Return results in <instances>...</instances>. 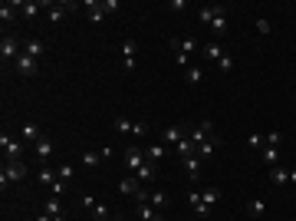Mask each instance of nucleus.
Masks as SVG:
<instances>
[{
    "mask_svg": "<svg viewBox=\"0 0 296 221\" xmlns=\"http://www.w3.org/2000/svg\"><path fill=\"white\" fill-rule=\"evenodd\" d=\"M20 178H26L24 158H16V162H7V158H4V168H0V185L7 188L10 182H20Z\"/></svg>",
    "mask_w": 296,
    "mask_h": 221,
    "instance_id": "1",
    "label": "nucleus"
},
{
    "mask_svg": "<svg viewBox=\"0 0 296 221\" xmlns=\"http://www.w3.org/2000/svg\"><path fill=\"white\" fill-rule=\"evenodd\" d=\"M0 149H4L7 162H16V158H24V139H14V135L0 132Z\"/></svg>",
    "mask_w": 296,
    "mask_h": 221,
    "instance_id": "2",
    "label": "nucleus"
},
{
    "mask_svg": "<svg viewBox=\"0 0 296 221\" xmlns=\"http://www.w3.org/2000/svg\"><path fill=\"white\" fill-rule=\"evenodd\" d=\"M20 53H24V43L16 37H10V33H4V40H0V56H4V63H16Z\"/></svg>",
    "mask_w": 296,
    "mask_h": 221,
    "instance_id": "3",
    "label": "nucleus"
},
{
    "mask_svg": "<svg viewBox=\"0 0 296 221\" xmlns=\"http://www.w3.org/2000/svg\"><path fill=\"white\" fill-rule=\"evenodd\" d=\"M14 70L20 73L24 79H30V76H36V70H40V63L33 60V56H26V53H20L16 56V63H14Z\"/></svg>",
    "mask_w": 296,
    "mask_h": 221,
    "instance_id": "4",
    "label": "nucleus"
},
{
    "mask_svg": "<svg viewBox=\"0 0 296 221\" xmlns=\"http://www.w3.org/2000/svg\"><path fill=\"white\" fill-rule=\"evenodd\" d=\"M33 152H36V162H40V165H46L50 158H53V139H46V135H43V139L33 145Z\"/></svg>",
    "mask_w": 296,
    "mask_h": 221,
    "instance_id": "5",
    "label": "nucleus"
},
{
    "mask_svg": "<svg viewBox=\"0 0 296 221\" xmlns=\"http://www.w3.org/2000/svg\"><path fill=\"white\" fill-rule=\"evenodd\" d=\"M145 162H148V158H145V152H142V149H135V145H128V149H125V165L132 168V172H138Z\"/></svg>",
    "mask_w": 296,
    "mask_h": 221,
    "instance_id": "6",
    "label": "nucleus"
},
{
    "mask_svg": "<svg viewBox=\"0 0 296 221\" xmlns=\"http://www.w3.org/2000/svg\"><path fill=\"white\" fill-rule=\"evenodd\" d=\"M227 17H230V10H227V7H218L214 24H210V33H214V37H224V33H227Z\"/></svg>",
    "mask_w": 296,
    "mask_h": 221,
    "instance_id": "7",
    "label": "nucleus"
},
{
    "mask_svg": "<svg viewBox=\"0 0 296 221\" xmlns=\"http://www.w3.org/2000/svg\"><path fill=\"white\" fill-rule=\"evenodd\" d=\"M24 53H26V56H33V60H36V63H40V60L46 56V43H43V40H36V37H33V40H26V43H24Z\"/></svg>",
    "mask_w": 296,
    "mask_h": 221,
    "instance_id": "8",
    "label": "nucleus"
},
{
    "mask_svg": "<svg viewBox=\"0 0 296 221\" xmlns=\"http://www.w3.org/2000/svg\"><path fill=\"white\" fill-rule=\"evenodd\" d=\"M135 50H138V47H135V40H125V43H122V70H128V73L135 70Z\"/></svg>",
    "mask_w": 296,
    "mask_h": 221,
    "instance_id": "9",
    "label": "nucleus"
},
{
    "mask_svg": "<svg viewBox=\"0 0 296 221\" xmlns=\"http://www.w3.org/2000/svg\"><path fill=\"white\" fill-rule=\"evenodd\" d=\"M188 135H191V142H194V145H201V142H208L210 135H214V129H210V122H208V119H204L201 126H194V129H191V132H188Z\"/></svg>",
    "mask_w": 296,
    "mask_h": 221,
    "instance_id": "10",
    "label": "nucleus"
},
{
    "mask_svg": "<svg viewBox=\"0 0 296 221\" xmlns=\"http://www.w3.org/2000/svg\"><path fill=\"white\" fill-rule=\"evenodd\" d=\"M20 139H24V142H33V145H36L40 139H43V132H40L36 122H24V126H20Z\"/></svg>",
    "mask_w": 296,
    "mask_h": 221,
    "instance_id": "11",
    "label": "nucleus"
},
{
    "mask_svg": "<svg viewBox=\"0 0 296 221\" xmlns=\"http://www.w3.org/2000/svg\"><path fill=\"white\" fill-rule=\"evenodd\" d=\"M172 47H174V53H181V56H191L198 50V40L194 37H184V40H172Z\"/></svg>",
    "mask_w": 296,
    "mask_h": 221,
    "instance_id": "12",
    "label": "nucleus"
},
{
    "mask_svg": "<svg viewBox=\"0 0 296 221\" xmlns=\"http://www.w3.org/2000/svg\"><path fill=\"white\" fill-rule=\"evenodd\" d=\"M214 149H220V135H210L208 142H201V145H198V152H194V155L204 162L208 155H214Z\"/></svg>",
    "mask_w": 296,
    "mask_h": 221,
    "instance_id": "13",
    "label": "nucleus"
},
{
    "mask_svg": "<svg viewBox=\"0 0 296 221\" xmlns=\"http://www.w3.org/2000/svg\"><path fill=\"white\" fill-rule=\"evenodd\" d=\"M181 162H184L188 178H191V182H198V178H201V158H198V155H188V158H181Z\"/></svg>",
    "mask_w": 296,
    "mask_h": 221,
    "instance_id": "14",
    "label": "nucleus"
},
{
    "mask_svg": "<svg viewBox=\"0 0 296 221\" xmlns=\"http://www.w3.org/2000/svg\"><path fill=\"white\" fill-rule=\"evenodd\" d=\"M188 132H191V129H184V126H172V129H164L162 142H174V145H178V142H181V139H184Z\"/></svg>",
    "mask_w": 296,
    "mask_h": 221,
    "instance_id": "15",
    "label": "nucleus"
},
{
    "mask_svg": "<svg viewBox=\"0 0 296 221\" xmlns=\"http://www.w3.org/2000/svg\"><path fill=\"white\" fill-rule=\"evenodd\" d=\"M270 182L276 185V188H283V185L290 182V168H283V165H273V168H270Z\"/></svg>",
    "mask_w": 296,
    "mask_h": 221,
    "instance_id": "16",
    "label": "nucleus"
},
{
    "mask_svg": "<svg viewBox=\"0 0 296 221\" xmlns=\"http://www.w3.org/2000/svg\"><path fill=\"white\" fill-rule=\"evenodd\" d=\"M16 20V4H0V24H4V33H7V24Z\"/></svg>",
    "mask_w": 296,
    "mask_h": 221,
    "instance_id": "17",
    "label": "nucleus"
},
{
    "mask_svg": "<svg viewBox=\"0 0 296 221\" xmlns=\"http://www.w3.org/2000/svg\"><path fill=\"white\" fill-rule=\"evenodd\" d=\"M118 191H125V195H138L142 182H138V178H132V175H125L122 182H118Z\"/></svg>",
    "mask_w": 296,
    "mask_h": 221,
    "instance_id": "18",
    "label": "nucleus"
},
{
    "mask_svg": "<svg viewBox=\"0 0 296 221\" xmlns=\"http://www.w3.org/2000/svg\"><path fill=\"white\" fill-rule=\"evenodd\" d=\"M247 214H250V218H264V214H266V201H264V198H250V201H247Z\"/></svg>",
    "mask_w": 296,
    "mask_h": 221,
    "instance_id": "19",
    "label": "nucleus"
},
{
    "mask_svg": "<svg viewBox=\"0 0 296 221\" xmlns=\"http://www.w3.org/2000/svg\"><path fill=\"white\" fill-rule=\"evenodd\" d=\"M86 10H89V20H92V24H99L102 17H109V10L102 7L99 0H89V4H86Z\"/></svg>",
    "mask_w": 296,
    "mask_h": 221,
    "instance_id": "20",
    "label": "nucleus"
},
{
    "mask_svg": "<svg viewBox=\"0 0 296 221\" xmlns=\"http://www.w3.org/2000/svg\"><path fill=\"white\" fill-rule=\"evenodd\" d=\"M148 205L164 211V208H168V195H164V191H148Z\"/></svg>",
    "mask_w": 296,
    "mask_h": 221,
    "instance_id": "21",
    "label": "nucleus"
},
{
    "mask_svg": "<svg viewBox=\"0 0 296 221\" xmlns=\"http://www.w3.org/2000/svg\"><path fill=\"white\" fill-rule=\"evenodd\" d=\"M138 214H142V221H164L162 211H158V208H152L148 201H145V205H138Z\"/></svg>",
    "mask_w": 296,
    "mask_h": 221,
    "instance_id": "22",
    "label": "nucleus"
},
{
    "mask_svg": "<svg viewBox=\"0 0 296 221\" xmlns=\"http://www.w3.org/2000/svg\"><path fill=\"white\" fill-rule=\"evenodd\" d=\"M184 79L191 83V86H201V83H204V70H201V66H188V70H184Z\"/></svg>",
    "mask_w": 296,
    "mask_h": 221,
    "instance_id": "23",
    "label": "nucleus"
},
{
    "mask_svg": "<svg viewBox=\"0 0 296 221\" xmlns=\"http://www.w3.org/2000/svg\"><path fill=\"white\" fill-rule=\"evenodd\" d=\"M174 149H178V155H181V158H188V155H194V152H198V145L191 142V135H184V139H181Z\"/></svg>",
    "mask_w": 296,
    "mask_h": 221,
    "instance_id": "24",
    "label": "nucleus"
},
{
    "mask_svg": "<svg viewBox=\"0 0 296 221\" xmlns=\"http://www.w3.org/2000/svg\"><path fill=\"white\" fill-rule=\"evenodd\" d=\"M204 56H208V60H220V56H224V47H220L218 40H210V43H204Z\"/></svg>",
    "mask_w": 296,
    "mask_h": 221,
    "instance_id": "25",
    "label": "nucleus"
},
{
    "mask_svg": "<svg viewBox=\"0 0 296 221\" xmlns=\"http://www.w3.org/2000/svg\"><path fill=\"white\" fill-rule=\"evenodd\" d=\"M16 7H20V14H24V17H36L40 7H46V4H43V0H30V4H16Z\"/></svg>",
    "mask_w": 296,
    "mask_h": 221,
    "instance_id": "26",
    "label": "nucleus"
},
{
    "mask_svg": "<svg viewBox=\"0 0 296 221\" xmlns=\"http://www.w3.org/2000/svg\"><path fill=\"white\" fill-rule=\"evenodd\" d=\"M99 162H102V152H92V149L82 152V165L86 168H99Z\"/></svg>",
    "mask_w": 296,
    "mask_h": 221,
    "instance_id": "27",
    "label": "nucleus"
},
{
    "mask_svg": "<svg viewBox=\"0 0 296 221\" xmlns=\"http://www.w3.org/2000/svg\"><path fill=\"white\" fill-rule=\"evenodd\" d=\"M46 214L50 218H66V211H62L60 198H46Z\"/></svg>",
    "mask_w": 296,
    "mask_h": 221,
    "instance_id": "28",
    "label": "nucleus"
},
{
    "mask_svg": "<svg viewBox=\"0 0 296 221\" xmlns=\"http://www.w3.org/2000/svg\"><path fill=\"white\" fill-rule=\"evenodd\" d=\"M264 162L266 165H280V149H273V145H264Z\"/></svg>",
    "mask_w": 296,
    "mask_h": 221,
    "instance_id": "29",
    "label": "nucleus"
},
{
    "mask_svg": "<svg viewBox=\"0 0 296 221\" xmlns=\"http://www.w3.org/2000/svg\"><path fill=\"white\" fill-rule=\"evenodd\" d=\"M132 126H135V122H132L128 116H118V119H116V132H118V135H132Z\"/></svg>",
    "mask_w": 296,
    "mask_h": 221,
    "instance_id": "30",
    "label": "nucleus"
},
{
    "mask_svg": "<svg viewBox=\"0 0 296 221\" xmlns=\"http://www.w3.org/2000/svg\"><path fill=\"white\" fill-rule=\"evenodd\" d=\"M135 178H138V182H152V178H155V165H152V162H145V165L135 172Z\"/></svg>",
    "mask_w": 296,
    "mask_h": 221,
    "instance_id": "31",
    "label": "nucleus"
},
{
    "mask_svg": "<svg viewBox=\"0 0 296 221\" xmlns=\"http://www.w3.org/2000/svg\"><path fill=\"white\" fill-rule=\"evenodd\" d=\"M201 201H204V205H210V208H214V205L220 201V191H218V188H204V191H201Z\"/></svg>",
    "mask_w": 296,
    "mask_h": 221,
    "instance_id": "32",
    "label": "nucleus"
},
{
    "mask_svg": "<svg viewBox=\"0 0 296 221\" xmlns=\"http://www.w3.org/2000/svg\"><path fill=\"white\" fill-rule=\"evenodd\" d=\"M214 14H218V7H201V10H198V20H201L204 27H210V24H214Z\"/></svg>",
    "mask_w": 296,
    "mask_h": 221,
    "instance_id": "33",
    "label": "nucleus"
},
{
    "mask_svg": "<svg viewBox=\"0 0 296 221\" xmlns=\"http://www.w3.org/2000/svg\"><path fill=\"white\" fill-rule=\"evenodd\" d=\"M36 178H40V185H46V188H50V185L56 182V172H53V168H46V165H43V168H40V175H36Z\"/></svg>",
    "mask_w": 296,
    "mask_h": 221,
    "instance_id": "34",
    "label": "nucleus"
},
{
    "mask_svg": "<svg viewBox=\"0 0 296 221\" xmlns=\"http://www.w3.org/2000/svg\"><path fill=\"white\" fill-rule=\"evenodd\" d=\"M66 7H70V4H56V7L50 10V24H60L62 17H66Z\"/></svg>",
    "mask_w": 296,
    "mask_h": 221,
    "instance_id": "35",
    "label": "nucleus"
},
{
    "mask_svg": "<svg viewBox=\"0 0 296 221\" xmlns=\"http://www.w3.org/2000/svg\"><path fill=\"white\" fill-rule=\"evenodd\" d=\"M247 145H250V149H260V152H264L266 139H264V135H260V132H250V135H247Z\"/></svg>",
    "mask_w": 296,
    "mask_h": 221,
    "instance_id": "36",
    "label": "nucleus"
},
{
    "mask_svg": "<svg viewBox=\"0 0 296 221\" xmlns=\"http://www.w3.org/2000/svg\"><path fill=\"white\" fill-rule=\"evenodd\" d=\"M162 155H164V149H162V145H148V149H145V158L152 162V165H155V162H158Z\"/></svg>",
    "mask_w": 296,
    "mask_h": 221,
    "instance_id": "37",
    "label": "nucleus"
},
{
    "mask_svg": "<svg viewBox=\"0 0 296 221\" xmlns=\"http://www.w3.org/2000/svg\"><path fill=\"white\" fill-rule=\"evenodd\" d=\"M218 70H220V73H230V70H234V56L224 53V56L218 60Z\"/></svg>",
    "mask_w": 296,
    "mask_h": 221,
    "instance_id": "38",
    "label": "nucleus"
},
{
    "mask_svg": "<svg viewBox=\"0 0 296 221\" xmlns=\"http://www.w3.org/2000/svg\"><path fill=\"white\" fill-rule=\"evenodd\" d=\"M92 214L99 221H106V218H112V211H109V205H102V201H96V208H92Z\"/></svg>",
    "mask_w": 296,
    "mask_h": 221,
    "instance_id": "39",
    "label": "nucleus"
},
{
    "mask_svg": "<svg viewBox=\"0 0 296 221\" xmlns=\"http://www.w3.org/2000/svg\"><path fill=\"white\" fill-rule=\"evenodd\" d=\"M264 139H266V145H273V149H280V142H283V132H276V129H273V132H266Z\"/></svg>",
    "mask_w": 296,
    "mask_h": 221,
    "instance_id": "40",
    "label": "nucleus"
},
{
    "mask_svg": "<svg viewBox=\"0 0 296 221\" xmlns=\"http://www.w3.org/2000/svg\"><path fill=\"white\" fill-rule=\"evenodd\" d=\"M66 185H70V182H62L60 175H56V182L50 185V191H53V195H66Z\"/></svg>",
    "mask_w": 296,
    "mask_h": 221,
    "instance_id": "41",
    "label": "nucleus"
},
{
    "mask_svg": "<svg viewBox=\"0 0 296 221\" xmlns=\"http://www.w3.org/2000/svg\"><path fill=\"white\" fill-rule=\"evenodd\" d=\"M72 175H76V168H72V165H60V178H62V182H72Z\"/></svg>",
    "mask_w": 296,
    "mask_h": 221,
    "instance_id": "42",
    "label": "nucleus"
},
{
    "mask_svg": "<svg viewBox=\"0 0 296 221\" xmlns=\"http://www.w3.org/2000/svg\"><path fill=\"white\" fill-rule=\"evenodd\" d=\"M132 135H135V139H142V135H148V126H145V122H135V126H132Z\"/></svg>",
    "mask_w": 296,
    "mask_h": 221,
    "instance_id": "43",
    "label": "nucleus"
},
{
    "mask_svg": "<svg viewBox=\"0 0 296 221\" xmlns=\"http://www.w3.org/2000/svg\"><path fill=\"white\" fill-rule=\"evenodd\" d=\"M188 205H191V208L201 205V191H188Z\"/></svg>",
    "mask_w": 296,
    "mask_h": 221,
    "instance_id": "44",
    "label": "nucleus"
},
{
    "mask_svg": "<svg viewBox=\"0 0 296 221\" xmlns=\"http://www.w3.org/2000/svg\"><path fill=\"white\" fill-rule=\"evenodd\" d=\"M194 214H198V218H208V214H210V205H204V201H201V205L194 208Z\"/></svg>",
    "mask_w": 296,
    "mask_h": 221,
    "instance_id": "45",
    "label": "nucleus"
},
{
    "mask_svg": "<svg viewBox=\"0 0 296 221\" xmlns=\"http://www.w3.org/2000/svg\"><path fill=\"white\" fill-rule=\"evenodd\" d=\"M79 201H82V208H89V211H92V208H96V198H92V195H82V198H79Z\"/></svg>",
    "mask_w": 296,
    "mask_h": 221,
    "instance_id": "46",
    "label": "nucleus"
},
{
    "mask_svg": "<svg viewBox=\"0 0 296 221\" xmlns=\"http://www.w3.org/2000/svg\"><path fill=\"white\" fill-rule=\"evenodd\" d=\"M102 7L109 10V14H116V10H118V0H102Z\"/></svg>",
    "mask_w": 296,
    "mask_h": 221,
    "instance_id": "47",
    "label": "nucleus"
},
{
    "mask_svg": "<svg viewBox=\"0 0 296 221\" xmlns=\"http://www.w3.org/2000/svg\"><path fill=\"white\" fill-rule=\"evenodd\" d=\"M257 30L260 33H270V20H257Z\"/></svg>",
    "mask_w": 296,
    "mask_h": 221,
    "instance_id": "48",
    "label": "nucleus"
},
{
    "mask_svg": "<svg viewBox=\"0 0 296 221\" xmlns=\"http://www.w3.org/2000/svg\"><path fill=\"white\" fill-rule=\"evenodd\" d=\"M33 221H53V218H50V214L43 211V214H36V218H33Z\"/></svg>",
    "mask_w": 296,
    "mask_h": 221,
    "instance_id": "49",
    "label": "nucleus"
},
{
    "mask_svg": "<svg viewBox=\"0 0 296 221\" xmlns=\"http://www.w3.org/2000/svg\"><path fill=\"white\" fill-rule=\"evenodd\" d=\"M290 185H296V168H293V172H290Z\"/></svg>",
    "mask_w": 296,
    "mask_h": 221,
    "instance_id": "50",
    "label": "nucleus"
},
{
    "mask_svg": "<svg viewBox=\"0 0 296 221\" xmlns=\"http://www.w3.org/2000/svg\"><path fill=\"white\" fill-rule=\"evenodd\" d=\"M53 221H66V218H53Z\"/></svg>",
    "mask_w": 296,
    "mask_h": 221,
    "instance_id": "51",
    "label": "nucleus"
},
{
    "mask_svg": "<svg viewBox=\"0 0 296 221\" xmlns=\"http://www.w3.org/2000/svg\"><path fill=\"white\" fill-rule=\"evenodd\" d=\"M106 221H118V218H106Z\"/></svg>",
    "mask_w": 296,
    "mask_h": 221,
    "instance_id": "52",
    "label": "nucleus"
}]
</instances>
